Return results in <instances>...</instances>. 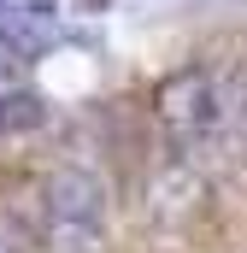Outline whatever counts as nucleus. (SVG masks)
Returning <instances> with one entry per match:
<instances>
[{
	"label": "nucleus",
	"mask_w": 247,
	"mask_h": 253,
	"mask_svg": "<svg viewBox=\"0 0 247 253\" xmlns=\"http://www.w3.org/2000/svg\"><path fill=\"white\" fill-rule=\"evenodd\" d=\"M106 183L88 165H65L41 189V248L47 253H106Z\"/></svg>",
	"instance_id": "1"
},
{
	"label": "nucleus",
	"mask_w": 247,
	"mask_h": 253,
	"mask_svg": "<svg viewBox=\"0 0 247 253\" xmlns=\"http://www.w3.org/2000/svg\"><path fill=\"white\" fill-rule=\"evenodd\" d=\"M47 124V100L36 88H12L0 94V135H30V129Z\"/></svg>",
	"instance_id": "3"
},
{
	"label": "nucleus",
	"mask_w": 247,
	"mask_h": 253,
	"mask_svg": "<svg viewBox=\"0 0 247 253\" xmlns=\"http://www.w3.org/2000/svg\"><path fill=\"white\" fill-rule=\"evenodd\" d=\"M153 106H159V118H165V129L177 141H212L224 129V83L212 71L188 65V71H177V77L159 83V100Z\"/></svg>",
	"instance_id": "2"
}]
</instances>
